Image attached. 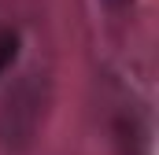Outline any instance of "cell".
<instances>
[{
	"label": "cell",
	"mask_w": 159,
	"mask_h": 155,
	"mask_svg": "<svg viewBox=\"0 0 159 155\" xmlns=\"http://www.w3.org/2000/svg\"><path fill=\"white\" fill-rule=\"evenodd\" d=\"M15 52H19V37H15L11 30H4V33H0V74H4L7 67H11Z\"/></svg>",
	"instance_id": "6da1fadb"
}]
</instances>
